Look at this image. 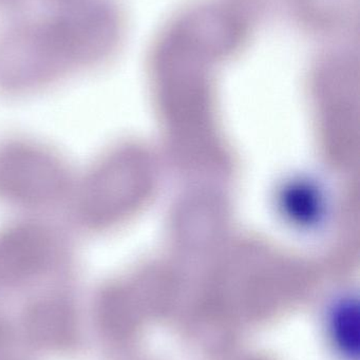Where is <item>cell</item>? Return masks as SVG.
I'll return each instance as SVG.
<instances>
[{
	"label": "cell",
	"mask_w": 360,
	"mask_h": 360,
	"mask_svg": "<svg viewBox=\"0 0 360 360\" xmlns=\"http://www.w3.org/2000/svg\"><path fill=\"white\" fill-rule=\"evenodd\" d=\"M67 184L66 170L50 153L26 144L0 150V195L4 197L41 205L62 197Z\"/></svg>",
	"instance_id": "cell-2"
},
{
	"label": "cell",
	"mask_w": 360,
	"mask_h": 360,
	"mask_svg": "<svg viewBox=\"0 0 360 360\" xmlns=\"http://www.w3.org/2000/svg\"><path fill=\"white\" fill-rule=\"evenodd\" d=\"M33 1H41V3L49 6L48 8H58L75 5V4L81 3L84 0H0V8L7 10H18Z\"/></svg>",
	"instance_id": "cell-6"
},
{
	"label": "cell",
	"mask_w": 360,
	"mask_h": 360,
	"mask_svg": "<svg viewBox=\"0 0 360 360\" xmlns=\"http://www.w3.org/2000/svg\"><path fill=\"white\" fill-rule=\"evenodd\" d=\"M358 309L352 302L343 303L335 311L330 322L333 338L337 347L352 356L357 353L359 340Z\"/></svg>",
	"instance_id": "cell-5"
},
{
	"label": "cell",
	"mask_w": 360,
	"mask_h": 360,
	"mask_svg": "<svg viewBox=\"0 0 360 360\" xmlns=\"http://www.w3.org/2000/svg\"><path fill=\"white\" fill-rule=\"evenodd\" d=\"M120 35L119 14L109 0L50 8L0 32V79L26 85L98 64Z\"/></svg>",
	"instance_id": "cell-1"
},
{
	"label": "cell",
	"mask_w": 360,
	"mask_h": 360,
	"mask_svg": "<svg viewBox=\"0 0 360 360\" xmlns=\"http://www.w3.org/2000/svg\"><path fill=\"white\" fill-rule=\"evenodd\" d=\"M127 157L110 158L96 166L82 191V217L94 227L104 226L117 218L134 199L138 174Z\"/></svg>",
	"instance_id": "cell-3"
},
{
	"label": "cell",
	"mask_w": 360,
	"mask_h": 360,
	"mask_svg": "<svg viewBox=\"0 0 360 360\" xmlns=\"http://www.w3.org/2000/svg\"><path fill=\"white\" fill-rule=\"evenodd\" d=\"M51 241L37 225L20 224L0 233V281L28 279L50 258Z\"/></svg>",
	"instance_id": "cell-4"
}]
</instances>
